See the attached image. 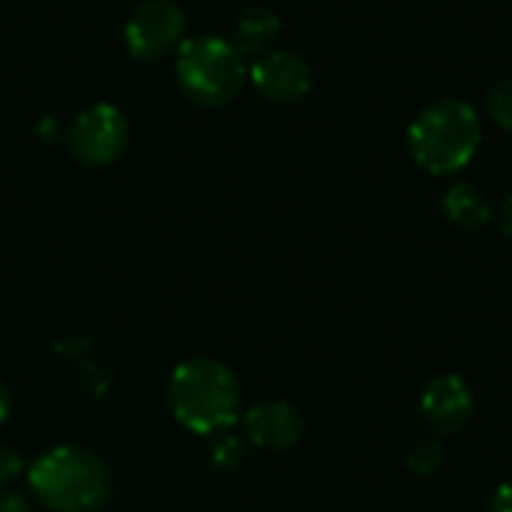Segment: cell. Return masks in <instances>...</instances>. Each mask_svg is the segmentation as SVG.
I'll return each instance as SVG.
<instances>
[{
    "label": "cell",
    "instance_id": "obj_1",
    "mask_svg": "<svg viewBox=\"0 0 512 512\" xmlns=\"http://www.w3.org/2000/svg\"><path fill=\"white\" fill-rule=\"evenodd\" d=\"M237 375L210 357L183 360L168 378V408L177 423L195 435H219L240 417Z\"/></svg>",
    "mask_w": 512,
    "mask_h": 512
},
{
    "label": "cell",
    "instance_id": "obj_2",
    "mask_svg": "<svg viewBox=\"0 0 512 512\" xmlns=\"http://www.w3.org/2000/svg\"><path fill=\"white\" fill-rule=\"evenodd\" d=\"M483 144V120L465 99L447 96L426 105L408 126L411 159L432 177L459 174Z\"/></svg>",
    "mask_w": 512,
    "mask_h": 512
},
{
    "label": "cell",
    "instance_id": "obj_3",
    "mask_svg": "<svg viewBox=\"0 0 512 512\" xmlns=\"http://www.w3.org/2000/svg\"><path fill=\"white\" fill-rule=\"evenodd\" d=\"M30 492L51 512H96L111 498V471L87 447L63 444L27 471Z\"/></svg>",
    "mask_w": 512,
    "mask_h": 512
},
{
    "label": "cell",
    "instance_id": "obj_4",
    "mask_svg": "<svg viewBox=\"0 0 512 512\" xmlns=\"http://www.w3.org/2000/svg\"><path fill=\"white\" fill-rule=\"evenodd\" d=\"M177 84L201 108L228 105L246 84V57L219 36H195L177 48Z\"/></svg>",
    "mask_w": 512,
    "mask_h": 512
},
{
    "label": "cell",
    "instance_id": "obj_5",
    "mask_svg": "<svg viewBox=\"0 0 512 512\" xmlns=\"http://www.w3.org/2000/svg\"><path fill=\"white\" fill-rule=\"evenodd\" d=\"M66 144H69V153L87 168L111 165L129 147V123L120 108L99 102L72 120Z\"/></svg>",
    "mask_w": 512,
    "mask_h": 512
},
{
    "label": "cell",
    "instance_id": "obj_6",
    "mask_svg": "<svg viewBox=\"0 0 512 512\" xmlns=\"http://www.w3.org/2000/svg\"><path fill=\"white\" fill-rule=\"evenodd\" d=\"M186 33V15L171 0H144L126 21L123 39L135 60H159L180 48Z\"/></svg>",
    "mask_w": 512,
    "mask_h": 512
},
{
    "label": "cell",
    "instance_id": "obj_7",
    "mask_svg": "<svg viewBox=\"0 0 512 512\" xmlns=\"http://www.w3.org/2000/svg\"><path fill=\"white\" fill-rule=\"evenodd\" d=\"M252 84L255 90L279 105L300 102L312 90V69L309 63L294 54V51H267L252 69Z\"/></svg>",
    "mask_w": 512,
    "mask_h": 512
},
{
    "label": "cell",
    "instance_id": "obj_8",
    "mask_svg": "<svg viewBox=\"0 0 512 512\" xmlns=\"http://www.w3.org/2000/svg\"><path fill=\"white\" fill-rule=\"evenodd\" d=\"M420 408H423L426 423L438 435H456L459 429L468 426V420L474 414V393H471L468 381L444 372L426 384Z\"/></svg>",
    "mask_w": 512,
    "mask_h": 512
},
{
    "label": "cell",
    "instance_id": "obj_9",
    "mask_svg": "<svg viewBox=\"0 0 512 512\" xmlns=\"http://www.w3.org/2000/svg\"><path fill=\"white\" fill-rule=\"evenodd\" d=\"M243 429L255 447L279 453V450H291L303 438V417L291 402L270 399V402H258L246 411Z\"/></svg>",
    "mask_w": 512,
    "mask_h": 512
},
{
    "label": "cell",
    "instance_id": "obj_10",
    "mask_svg": "<svg viewBox=\"0 0 512 512\" xmlns=\"http://www.w3.org/2000/svg\"><path fill=\"white\" fill-rule=\"evenodd\" d=\"M279 33H282V18L270 6H249L234 24L231 45L243 57L246 54H264L276 45Z\"/></svg>",
    "mask_w": 512,
    "mask_h": 512
},
{
    "label": "cell",
    "instance_id": "obj_11",
    "mask_svg": "<svg viewBox=\"0 0 512 512\" xmlns=\"http://www.w3.org/2000/svg\"><path fill=\"white\" fill-rule=\"evenodd\" d=\"M444 216L459 231H483L492 222V204L474 183H456L444 192Z\"/></svg>",
    "mask_w": 512,
    "mask_h": 512
},
{
    "label": "cell",
    "instance_id": "obj_12",
    "mask_svg": "<svg viewBox=\"0 0 512 512\" xmlns=\"http://www.w3.org/2000/svg\"><path fill=\"white\" fill-rule=\"evenodd\" d=\"M447 459V450L438 438H426V441H417L411 450H408V471L411 474H420V477H429L435 474Z\"/></svg>",
    "mask_w": 512,
    "mask_h": 512
},
{
    "label": "cell",
    "instance_id": "obj_13",
    "mask_svg": "<svg viewBox=\"0 0 512 512\" xmlns=\"http://www.w3.org/2000/svg\"><path fill=\"white\" fill-rule=\"evenodd\" d=\"M486 114L495 126L512 132V78H501L486 90Z\"/></svg>",
    "mask_w": 512,
    "mask_h": 512
},
{
    "label": "cell",
    "instance_id": "obj_14",
    "mask_svg": "<svg viewBox=\"0 0 512 512\" xmlns=\"http://www.w3.org/2000/svg\"><path fill=\"white\" fill-rule=\"evenodd\" d=\"M210 462H213L216 468H222V471L237 468V465L243 462V444H240V438L222 435V432H219V435L210 441Z\"/></svg>",
    "mask_w": 512,
    "mask_h": 512
},
{
    "label": "cell",
    "instance_id": "obj_15",
    "mask_svg": "<svg viewBox=\"0 0 512 512\" xmlns=\"http://www.w3.org/2000/svg\"><path fill=\"white\" fill-rule=\"evenodd\" d=\"M21 471H24L21 453L15 447H9V444H0V489L15 483L21 477Z\"/></svg>",
    "mask_w": 512,
    "mask_h": 512
},
{
    "label": "cell",
    "instance_id": "obj_16",
    "mask_svg": "<svg viewBox=\"0 0 512 512\" xmlns=\"http://www.w3.org/2000/svg\"><path fill=\"white\" fill-rule=\"evenodd\" d=\"M0 512H33L30 501L18 492H0Z\"/></svg>",
    "mask_w": 512,
    "mask_h": 512
},
{
    "label": "cell",
    "instance_id": "obj_17",
    "mask_svg": "<svg viewBox=\"0 0 512 512\" xmlns=\"http://www.w3.org/2000/svg\"><path fill=\"white\" fill-rule=\"evenodd\" d=\"M489 512H512V483H504L495 495H492V507Z\"/></svg>",
    "mask_w": 512,
    "mask_h": 512
},
{
    "label": "cell",
    "instance_id": "obj_18",
    "mask_svg": "<svg viewBox=\"0 0 512 512\" xmlns=\"http://www.w3.org/2000/svg\"><path fill=\"white\" fill-rule=\"evenodd\" d=\"M498 225L507 237H512V195H507L498 207Z\"/></svg>",
    "mask_w": 512,
    "mask_h": 512
},
{
    "label": "cell",
    "instance_id": "obj_19",
    "mask_svg": "<svg viewBox=\"0 0 512 512\" xmlns=\"http://www.w3.org/2000/svg\"><path fill=\"white\" fill-rule=\"evenodd\" d=\"M9 411H12V399H9V390H6V384H0V426L9 420Z\"/></svg>",
    "mask_w": 512,
    "mask_h": 512
}]
</instances>
